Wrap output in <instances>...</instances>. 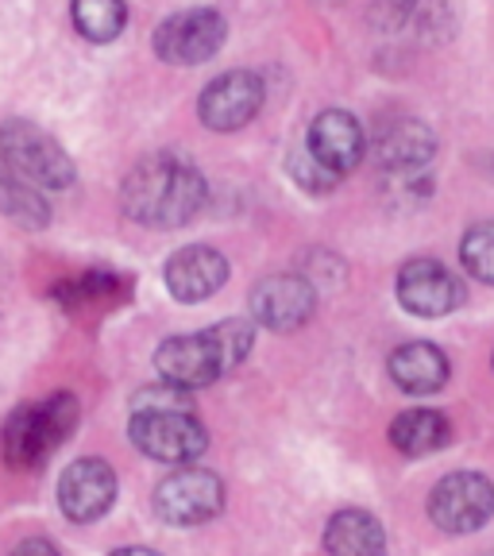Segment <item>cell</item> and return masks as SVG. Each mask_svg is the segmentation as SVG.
Listing matches in <instances>:
<instances>
[{
  "label": "cell",
  "mask_w": 494,
  "mask_h": 556,
  "mask_svg": "<svg viewBox=\"0 0 494 556\" xmlns=\"http://www.w3.org/2000/svg\"><path fill=\"white\" fill-rule=\"evenodd\" d=\"M116 503V471L97 456L69 464L59 479V506L69 521H97Z\"/></svg>",
  "instance_id": "obj_13"
},
{
  "label": "cell",
  "mask_w": 494,
  "mask_h": 556,
  "mask_svg": "<svg viewBox=\"0 0 494 556\" xmlns=\"http://www.w3.org/2000/svg\"><path fill=\"white\" fill-rule=\"evenodd\" d=\"M113 556H163V553H155V548H148V545H128V548H116Z\"/></svg>",
  "instance_id": "obj_24"
},
{
  "label": "cell",
  "mask_w": 494,
  "mask_h": 556,
  "mask_svg": "<svg viewBox=\"0 0 494 556\" xmlns=\"http://www.w3.org/2000/svg\"><path fill=\"white\" fill-rule=\"evenodd\" d=\"M225 510V483L208 468H178L155 486V514L166 526H201Z\"/></svg>",
  "instance_id": "obj_6"
},
{
  "label": "cell",
  "mask_w": 494,
  "mask_h": 556,
  "mask_svg": "<svg viewBox=\"0 0 494 556\" xmlns=\"http://www.w3.org/2000/svg\"><path fill=\"white\" fill-rule=\"evenodd\" d=\"M494 514V483L479 471H452L429 495V518L444 533H476Z\"/></svg>",
  "instance_id": "obj_7"
},
{
  "label": "cell",
  "mask_w": 494,
  "mask_h": 556,
  "mask_svg": "<svg viewBox=\"0 0 494 556\" xmlns=\"http://www.w3.org/2000/svg\"><path fill=\"white\" fill-rule=\"evenodd\" d=\"M228 24L213 9H186L163 20L155 31V54L170 66H201L225 47Z\"/></svg>",
  "instance_id": "obj_8"
},
{
  "label": "cell",
  "mask_w": 494,
  "mask_h": 556,
  "mask_svg": "<svg viewBox=\"0 0 494 556\" xmlns=\"http://www.w3.org/2000/svg\"><path fill=\"white\" fill-rule=\"evenodd\" d=\"M166 290H170L178 302H205L213 298L228 278V260L208 248V243H190L182 252H174L166 260Z\"/></svg>",
  "instance_id": "obj_14"
},
{
  "label": "cell",
  "mask_w": 494,
  "mask_h": 556,
  "mask_svg": "<svg viewBox=\"0 0 494 556\" xmlns=\"http://www.w3.org/2000/svg\"><path fill=\"white\" fill-rule=\"evenodd\" d=\"M313 309H317V290L302 275H270L252 287V317L263 329H302Z\"/></svg>",
  "instance_id": "obj_11"
},
{
  "label": "cell",
  "mask_w": 494,
  "mask_h": 556,
  "mask_svg": "<svg viewBox=\"0 0 494 556\" xmlns=\"http://www.w3.org/2000/svg\"><path fill=\"white\" fill-rule=\"evenodd\" d=\"M255 344V329L240 317L220 321L205 332H186V337H170L155 348V371L163 382L182 387V391H198L217 382L225 371H232Z\"/></svg>",
  "instance_id": "obj_2"
},
{
  "label": "cell",
  "mask_w": 494,
  "mask_h": 556,
  "mask_svg": "<svg viewBox=\"0 0 494 556\" xmlns=\"http://www.w3.org/2000/svg\"><path fill=\"white\" fill-rule=\"evenodd\" d=\"M131 444L159 464H193L208 448V433L193 409H136Z\"/></svg>",
  "instance_id": "obj_5"
},
{
  "label": "cell",
  "mask_w": 494,
  "mask_h": 556,
  "mask_svg": "<svg viewBox=\"0 0 494 556\" xmlns=\"http://www.w3.org/2000/svg\"><path fill=\"white\" fill-rule=\"evenodd\" d=\"M0 159L31 186L43 190H69L78 182V166L69 163L62 143L47 136L43 128H35L31 121H4L0 128Z\"/></svg>",
  "instance_id": "obj_4"
},
{
  "label": "cell",
  "mask_w": 494,
  "mask_h": 556,
  "mask_svg": "<svg viewBox=\"0 0 494 556\" xmlns=\"http://www.w3.org/2000/svg\"><path fill=\"white\" fill-rule=\"evenodd\" d=\"M460 260L468 267V275H476L479 282L494 287V220H479L464 232Z\"/></svg>",
  "instance_id": "obj_21"
},
{
  "label": "cell",
  "mask_w": 494,
  "mask_h": 556,
  "mask_svg": "<svg viewBox=\"0 0 494 556\" xmlns=\"http://www.w3.org/2000/svg\"><path fill=\"white\" fill-rule=\"evenodd\" d=\"M208 186L193 163L178 155H151L121 186V208L124 217L136 220L155 232H170L182 228L205 208Z\"/></svg>",
  "instance_id": "obj_1"
},
{
  "label": "cell",
  "mask_w": 494,
  "mask_h": 556,
  "mask_svg": "<svg viewBox=\"0 0 494 556\" xmlns=\"http://www.w3.org/2000/svg\"><path fill=\"white\" fill-rule=\"evenodd\" d=\"M398 302L414 317H448L464 305V282L436 260H409L398 270Z\"/></svg>",
  "instance_id": "obj_10"
},
{
  "label": "cell",
  "mask_w": 494,
  "mask_h": 556,
  "mask_svg": "<svg viewBox=\"0 0 494 556\" xmlns=\"http://www.w3.org/2000/svg\"><path fill=\"white\" fill-rule=\"evenodd\" d=\"M263 78L252 70H228L201 89L198 116L208 131H236L263 109Z\"/></svg>",
  "instance_id": "obj_9"
},
{
  "label": "cell",
  "mask_w": 494,
  "mask_h": 556,
  "mask_svg": "<svg viewBox=\"0 0 494 556\" xmlns=\"http://www.w3.org/2000/svg\"><path fill=\"white\" fill-rule=\"evenodd\" d=\"M329 556H387V530L367 510H340L325 526Z\"/></svg>",
  "instance_id": "obj_17"
},
{
  "label": "cell",
  "mask_w": 494,
  "mask_h": 556,
  "mask_svg": "<svg viewBox=\"0 0 494 556\" xmlns=\"http://www.w3.org/2000/svg\"><path fill=\"white\" fill-rule=\"evenodd\" d=\"M290 174H294L297 182H302L309 193H329L332 186L340 182L337 174H329V170H325V166L317 163V159H313L305 148H302V151H294V155H290Z\"/></svg>",
  "instance_id": "obj_22"
},
{
  "label": "cell",
  "mask_w": 494,
  "mask_h": 556,
  "mask_svg": "<svg viewBox=\"0 0 494 556\" xmlns=\"http://www.w3.org/2000/svg\"><path fill=\"white\" fill-rule=\"evenodd\" d=\"M0 213L12 225H24V228H43L51 220V208L39 198V190L31 182H24L4 159H0Z\"/></svg>",
  "instance_id": "obj_19"
},
{
  "label": "cell",
  "mask_w": 494,
  "mask_h": 556,
  "mask_svg": "<svg viewBox=\"0 0 494 556\" xmlns=\"http://www.w3.org/2000/svg\"><path fill=\"white\" fill-rule=\"evenodd\" d=\"M436 151V136L429 124L414 121H394L375 136V163L379 170L394 174V178H406V174H417L421 166H429Z\"/></svg>",
  "instance_id": "obj_15"
},
{
  "label": "cell",
  "mask_w": 494,
  "mask_h": 556,
  "mask_svg": "<svg viewBox=\"0 0 494 556\" xmlns=\"http://www.w3.org/2000/svg\"><path fill=\"white\" fill-rule=\"evenodd\" d=\"M387 367H391V379L398 382L406 394H436L452 375L448 356H444L436 344H426V340L394 348Z\"/></svg>",
  "instance_id": "obj_16"
},
{
  "label": "cell",
  "mask_w": 494,
  "mask_h": 556,
  "mask_svg": "<svg viewBox=\"0 0 494 556\" xmlns=\"http://www.w3.org/2000/svg\"><path fill=\"white\" fill-rule=\"evenodd\" d=\"M69 16H74L78 35L89 43H113L116 35L124 31V24H128L124 0H74Z\"/></svg>",
  "instance_id": "obj_20"
},
{
  "label": "cell",
  "mask_w": 494,
  "mask_h": 556,
  "mask_svg": "<svg viewBox=\"0 0 494 556\" xmlns=\"http://www.w3.org/2000/svg\"><path fill=\"white\" fill-rule=\"evenodd\" d=\"M78 426V399L74 394H51L43 402H27L4 426V456L12 468H35Z\"/></svg>",
  "instance_id": "obj_3"
},
{
  "label": "cell",
  "mask_w": 494,
  "mask_h": 556,
  "mask_svg": "<svg viewBox=\"0 0 494 556\" xmlns=\"http://www.w3.org/2000/svg\"><path fill=\"white\" fill-rule=\"evenodd\" d=\"M305 151H309L329 174L344 178L347 170L359 166V159H364V151H367V139L352 113H344V109H325V113L313 116L309 131H305Z\"/></svg>",
  "instance_id": "obj_12"
},
{
  "label": "cell",
  "mask_w": 494,
  "mask_h": 556,
  "mask_svg": "<svg viewBox=\"0 0 494 556\" xmlns=\"http://www.w3.org/2000/svg\"><path fill=\"white\" fill-rule=\"evenodd\" d=\"M452 441V426L441 409H406V414L394 417L391 426V444L406 456H429V452H441Z\"/></svg>",
  "instance_id": "obj_18"
},
{
  "label": "cell",
  "mask_w": 494,
  "mask_h": 556,
  "mask_svg": "<svg viewBox=\"0 0 494 556\" xmlns=\"http://www.w3.org/2000/svg\"><path fill=\"white\" fill-rule=\"evenodd\" d=\"M12 556H59V548L51 545V541L43 538H27L24 545H16V553Z\"/></svg>",
  "instance_id": "obj_23"
}]
</instances>
